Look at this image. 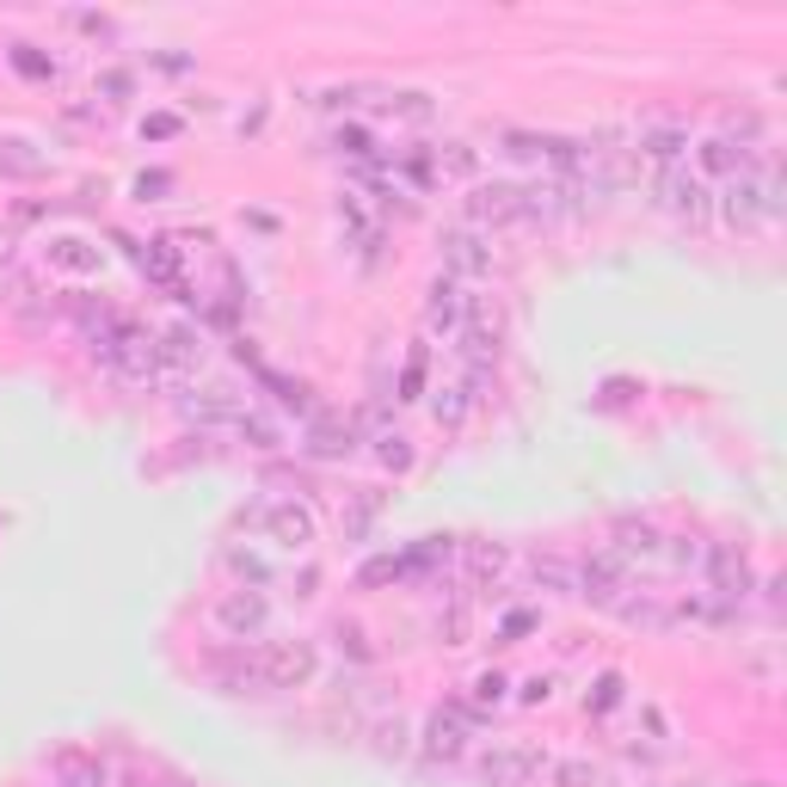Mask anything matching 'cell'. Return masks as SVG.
I'll use <instances>...</instances> for the list:
<instances>
[{
    "label": "cell",
    "instance_id": "cell-1",
    "mask_svg": "<svg viewBox=\"0 0 787 787\" xmlns=\"http://www.w3.org/2000/svg\"><path fill=\"white\" fill-rule=\"evenodd\" d=\"M720 215L733 228H763V222H775L781 215V185H775V167H763V161H750L745 173H733L720 185Z\"/></svg>",
    "mask_w": 787,
    "mask_h": 787
},
{
    "label": "cell",
    "instance_id": "cell-2",
    "mask_svg": "<svg viewBox=\"0 0 787 787\" xmlns=\"http://www.w3.org/2000/svg\"><path fill=\"white\" fill-rule=\"evenodd\" d=\"M702 573H707V591H714L720 603H733V609H745L750 585H757V566H750V554L738 542L702 547Z\"/></svg>",
    "mask_w": 787,
    "mask_h": 787
},
{
    "label": "cell",
    "instance_id": "cell-3",
    "mask_svg": "<svg viewBox=\"0 0 787 787\" xmlns=\"http://www.w3.org/2000/svg\"><path fill=\"white\" fill-rule=\"evenodd\" d=\"M314 665H321L314 640H271L265 653H253V683H265V689H295V683L314 677Z\"/></svg>",
    "mask_w": 787,
    "mask_h": 787
},
{
    "label": "cell",
    "instance_id": "cell-4",
    "mask_svg": "<svg viewBox=\"0 0 787 787\" xmlns=\"http://www.w3.org/2000/svg\"><path fill=\"white\" fill-rule=\"evenodd\" d=\"M547 775V757L535 745H493L481 757V781L486 787H529Z\"/></svg>",
    "mask_w": 787,
    "mask_h": 787
},
{
    "label": "cell",
    "instance_id": "cell-5",
    "mask_svg": "<svg viewBox=\"0 0 787 787\" xmlns=\"http://www.w3.org/2000/svg\"><path fill=\"white\" fill-rule=\"evenodd\" d=\"M481 733V714L467 702H450V707H437L431 714V726H425V750L431 757H443V763H455L467 750V738Z\"/></svg>",
    "mask_w": 787,
    "mask_h": 787
},
{
    "label": "cell",
    "instance_id": "cell-6",
    "mask_svg": "<svg viewBox=\"0 0 787 787\" xmlns=\"http://www.w3.org/2000/svg\"><path fill=\"white\" fill-rule=\"evenodd\" d=\"M215 627H222L228 640H246V634H265V627H271V603L259 597V591H228V597L215 603Z\"/></svg>",
    "mask_w": 787,
    "mask_h": 787
},
{
    "label": "cell",
    "instance_id": "cell-7",
    "mask_svg": "<svg viewBox=\"0 0 787 787\" xmlns=\"http://www.w3.org/2000/svg\"><path fill=\"white\" fill-rule=\"evenodd\" d=\"M609 554L627 566V573H634V566L665 561V535H658L646 517H615V547H609Z\"/></svg>",
    "mask_w": 787,
    "mask_h": 787
},
{
    "label": "cell",
    "instance_id": "cell-8",
    "mask_svg": "<svg viewBox=\"0 0 787 787\" xmlns=\"http://www.w3.org/2000/svg\"><path fill=\"white\" fill-rule=\"evenodd\" d=\"M481 271H493V241L486 234H474V228H455L450 241H443V278H481Z\"/></svg>",
    "mask_w": 787,
    "mask_h": 787
},
{
    "label": "cell",
    "instance_id": "cell-9",
    "mask_svg": "<svg viewBox=\"0 0 787 787\" xmlns=\"http://www.w3.org/2000/svg\"><path fill=\"white\" fill-rule=\"evenodd\" d=\"M265 535L278 547H314V535H321V517L307 505H295V498H283V505H265Z\"/></svg>",
    "mask_w": 787,
    "mask_h": 787
},
{
    "label": "cell",
    "instance_id": "cell-10",
    "mask_svg": "<svg viewBox=\"0 0 787 787\" xmlns=\"http://www.w3.org/2000/svg\"><path fill=\"white\" fill-rule=\"evenodd\" d=\"M658 198H665L670 215H689V222H702L707 210H714V191H707L702 173H683V167H670L665 179H658Z\"/></svg>",
    "mask_w": 787,
    "mask_h": 787
},
{
    "label": "cell",
    "instance_id": "cell-11",
    "mask_svg": "<svg viewBox=\"0 0 787 787\" xmlns=\"http://www.w3.org/2000/svg\"><path fill=\"white\" fill-rule=\"evenodd\" d=\"M467 314H474V295H467L462 283H455V278H437V283H431V302H425V326H431V333H443V339L462 333Z\"/></svg>",
    "mask_w": 787,
    "mask_h": 787
},
{
    "label": "cell",
    "instance_id": "cell-12",
    "mask_svg": "<svg viewBox=\"0 0 787 787\" xmlns=\"http://www.w3.org/2000/svg\"><path fill=\"white\" fill-rule=\"evenodd\" d=\"M467 215H474L481 228L529 222V215H523V185H474V198H467Z\"/></svg>",
    "mask_w": 787,
    "mask_h": 787
},
{
    "label": "cell",
    "instance_id": "cell-13",
    "mask_svg": "<svg viewBox=\"0 0 787 787\" xmlns=\"http://www.w3.org/2000/svg\"><path fill=\"white\" fill-rule=\"evenodd\" d=\"M246 406L228 394V387H203V394H191L185 401V418H198V425H241Z\"/></svg>",
    "mask_w": 787,
    "mask_h": 787
},
{
    "label": "cell",
    "instance_id": "cell-14",
    "mask_svg": "<svg viewBox=\"0 0 787 787\" xmlns=\"http://www.w3.org/2000/svg\"><path fill=\"white\" fill-rule=\"evenodd\" d=\"M135 265H142L154 283H167V290H185V265H179V246L173 241H148L142 253H135Z\"/></svg>",
    "mask_w": 787,
    "mask_h": 787
},
{
    "label": "cell",
    "instance_id": "cell-15",
    "mask_svg": "<svg viewBox=\"0 0 787 787\" xmlns=\"http://www.w3.org/2000/svg\"><path fill=\"white\" fill-rule=\"evenodd\" d=\"M702 167H707V173L733 179V173H745V167H750V148H738V142H726V135H720V142L702 148Z\"/></svg>",
    "mask_w": 787,
    "mask_h": 787
},
{
    "label": "cell",
    "instance_id": "cell-16",
    "mask_svg": "<svg viewBox=\"0 0 787 787\" xmlns=\"http://www.w3.org/2000/svg\"><path fill=\"white\" fill-rule=\"evenodd\" d=\"M505 689H511V683L498 677V670H481V677L467 683V695H462V702L474 707V714H486V707H498V702H505Z\"/></svg>",
    "mask_w": 787,
    "mask_h": 787
},
{
    "label": "cell",
    "instance_id": "cell-17",
    "mask_svg": "<svg viewBox=\"0 0 787 787\" xmlns=\"http://www.w3.org/2000/svg\"><path fill=\"white\" fill-rule=\"evenodd\" d=\"M498 573H505V547H486V542L467 547V578H474V585H486V578H498Z\"/></svg>",
    "mask_w": 787,
    "mask_h": 787
},
{
    "label": "cell",
    "instance_id": "cell-18",
    "mask_svg": "<svg viewBox=\"0 0 787 787\" xmlns=\"http://www.w3.org/2000/svg\"><path fill=\"white\" fill-rule=\"evenodd\" d=\"M529 585H542V591H561V597H573V566H561V561H529Z\"/></svg>",
    "mask_w": 787,
    "mask_h": 787
},
{
    "label": "cell",
    "instance_id": "cell-19",
    "mask_svg": "<svg viewBox=\"0 0 787 787\" xmlns=\"http://www.w3.org/2000/svg\"><path fill=\"white\" fill-rule=\"evenodd\" d=\"M547 775H554V781H561V787H597V781H603V769H597V763H585V757L547 763Z\"/></svg>",
    "mask_w": 787,
    "mask_h": 787
},
{
    "label": "cell",
    "instance_id": "cell-20",
    "mask_svg": "<svg viewBox=\"0 0 787 787\" xmlns=\"http://www.w3.org/2000/svg\"><path fill=\"white\" fill-rule=\"evenodd\" d=\"M640 148L653 154V161H677L683 148H689V135H683V130H646V135H640Z\"/></svg>",
    "mask_w": 787,
    "mask_h": 787
},
{
    "label": "cell",
    "instance_id": "cell-21",
    "mask_svg": "<svg viewBox=\"0 0 787 787\" xmlns=\"http://www.w3.org/2000/svg\"><path fill=\"white\" fill-rule=\"evenodd\" d=\"M615 702H622V677H597V689L585 695V707H591V714H609Z\"/></svg>",
    "mask_w": 787,
    "mask_h": 787
},
{
    "label": "cell",
    "instance_id": "cell-22",
    "mask_svg": "<svg viewBox=\"0 0 787 787\" xmlns=\"http://www.w3.org/2000/svg\"><path fill=\"white\" fill-rule=\"evenodd\" d=\"M640 720H646V733H653V738H670V720H665V707H658V702H640Z\"/></svg>",
    "mask_w": 787,
    "mask_h": 787
},
{
    "label": "cell",
    "instance_id": "cell-23",
    "mask_svg": "<svg viewBox=\"0 0 787 787\" xmlns=\"http://www.w3.org/2000/svg\"><path fill=\"white\" fill-rule=\"evenodd\" d=\"M443 167H450V173H474V148L450 142V154H443Z\"/></svg>",
    "mask_w": 787,
    "mask_h": 787
},
{
    "label": "cell",
    "instance_id": "cell-24",
    "mask_svg": "<svg viewBox=\"0 0 787 787\" xmlns=\"http://www.w3.org/2000/svg\"><path fill=\"white\" fill-rule=\"evenodd\" d=\"M418 382H425V357H413V363H406V375H401V401H413V394H418Z\"/></svg>",
    "mask_w": 787,
    "mask_h": 787
},
{
    "label": "cell",
    "instance_id": "cell-25",
    "mask_svg": "<svg viewBox=\"0 0 787 787\" xmlns=\"http://www.w3.org/2000/svg\"><path fill=\"white\" fill-rule=\"evenodd\" d=\"M529 627H535L529 609H511V615H505V640H517V634H529Z\"/></svg>",
    "mask_w": 787,
    "mask_h": 787
},
{
    "label": "cell",
    "instance_id": "cell-26",
    "mask_svg": "<svg viewBox=\"0 0 787 787\" xmlns=\"http://www.w3.org/2000/svg\"><path fill=\"white\" fill-rule=\"evenodd\" d=\"M517 695H523V702H547V695H554V683H547V677H529Z\"/></svg>",
    "mask_w": 787,
    "mask_h": 787
},
{
    "label": "cell",
    "instance_id": "cell-27",
    "mask_svg": "<svg viewBox=\"0 0 787 787\" xmlns=\"http://www.w3.org/2000/svg\"><path fill=\"white\" fill-rule=\"evenodd\" d=\"M745 787H757V781H745Z\"/></svg>",
    "mask_w": 787,
    "mask_h": 787
}]
</instances>
